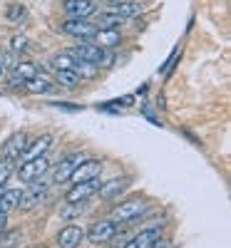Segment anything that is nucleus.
<instances>
[{
	"instance_id": "obj_1",
	"label": "nucleus",
	"mask_w": 231,
	"mask_h": 248,
	"mask_svg": "<svg viewBox=\"0 0 231 248\" xmlns=\"http://www.w3.org/2000/svg\"><path fill=\"white\" fill-rule=\"evenodd\" d=\"M67 55L72 60H85V62H90V65H95V67H110V65H115V55L110 50L99 47L97 43H80L72 50H67Z\"/></svg>"
},
{
	"instance_id": "obj_2",
	"label": "nucleus",
	"mask_w": 231,
	"mask_h": 248,
	"mask_svg": "<svg viewBox=\"0 0 231 248\" xmlns=\"http://www.w3.org/2000/svg\"><path fill=\"white\" fill-rule=\"evenodd\" d=\"M147 211H149V201L147 199H127L112 209V221L115 223H132V221L144 218Z\"/></svg>"
},
{
	"instance_id": "obj_3",
	"label": "nucleus",
	"mask_w": 231,
	"mask_h": 248,
	"mask_svg": "<svg viewBox=\"0 0 231 248\" xmlns=\"http://www.w3.org/2000/svg\"><path fill=\"white\" fill-rule=\"evenodd\" d=\"M60 30L80 40V43H92L95 40V32H97V25H92L90 20H75V17H67L65 23L60 25Z\"/></svg>"
},
{
	"instance_id": "obj_4",
	"label": "nucleus",
	"mask_w": 231,
	"mask_h": 248,
	"mask_svg": "<svg viewBox=\"0 0 231 248\" xmlns=\"http://www.w3.org/2000/svg\"><path fill=\"white\" fill-rule=\"evenodd\" d=\"M48 169H50V159H48V154H43V156H35V159H28V161H20L17 176L30 184V181H37L40 176H45Z\"/></svg>"
},
{
	"instance_id": "obj_5",
	"label": "nucleus",
	"mask_w": 231,
	"mask_h": 248,
	"mask_svg": "<svg viewBox=\"0 0 231 248\" xmlns=\"http://www.w3.org/2000/svg\"><path fill=\"white\" fill-rule=\"evenodd\" d=\"M85 236L90 238V243H110L115 236H117V223L110 218V221H95L90 229L85 231Z\"/></svg>"
},
{
	"instance_id": "obj_6",
	"label": "nucleus",
	"mask_w": 231,
	"mask_h": 248,
	"mask_svg": "<svg viewBox=\"0 0 231 248\" xmlns=\"http://www.w3.org/2000/svg\"><path fill=\"white\" fill-rule=\"evenodd\" d=\"M99 171H102V161H99V159H82L77 167L72 169L70 181H72V184L92 181V179H99Z\"/></svg>"
},
{
	"instance_id": "obj_7",
	"label": "nucleus",
	"mask_w": 231,
	"mask_h": 248,
	"mask_svg": "<svg viewBox=\"0 0 231 248\" xmlns=\"http://www.w3.org/2000/svg\"><path fill=\"white\" fill-rule=\"evenodd\" d=\"M48 184H40V181H30V189L28 191H23V196H20V209H25V211H30V209H35L37 203H43L45 199H48Z\"/></svg>"
},
{
	"instance_id": "obj_8",
	"label": "nucleus",
	"mask_w": 231,
	"mask_h": 248,
	"mask_svg": "<svg viewBox=\"0 0 231 248\" xmlns=\"http://www.w3.org/2000/svg\"><path fill=\"white\" fill-rule=\"evenodd\" d=\"M62 8H65V15H67V17L87 20L90 15H95L97 3H95V0H65V3H62Z\"/></svg>"
},
{
	"instance_id": "obj_9",
	"label": "nucleus",
	"mask_w": 231,
	"mask_h": 248,
	"mask_svg": "<svg viewBox=\"0 0 231 248\" xmlns=\"http://www.w3.org/2000/svg\"><path fill=\"white\" fill-rule=\"evenodd\" d=\"M97 186H99V179L72 184V189L65 194V199H67V203H82V201H87L90 196H95V194H97Z\"/></svg>"
},
{
	"instance_id": "obj_10",
	"label": "nucleus",
	"mask_w": 231,
	"mask_h": 248,
	"mask_svg": "<svg viewBox=\"0 0 231 248\" xmlns=\"http://www.w3.org/2000/svg\"><path fill=\"white\" fill-rule=\"evenodd\" d=\"M132 184L130 176H117V179H110V181H104L97 186V196L99 199H115L119 194H124V189Z\"/></svg>"
},
{
	"instance_id": "obj_11",
	"label": "nucleus",
	"mask_w": 231,
	"mask_h": 248,
	"mask_svg": "<svg viewBox=\"0 0 231 248\" xmlns=\"http://www.w3.org/2000/svg\"><path fill=\"white\" fill-rule=\"evenodd\" d=\"M28 144H30L28 134H13V137L3 144V159L20 161V156H23V152H25Z\"/></svg>"
},
{
	"instance_id": "obj_12",
	"label": "nucleus",
	"mask_w": 231,
	"mask_h": 248,
	"mask_svg": "<svg viewBox=\"0 0 231 248\" xmlns=\"http://www.w3.org/2000/svg\"><path fill=\"white\" fill-rule=\"evenodd\" d=\"M80 161H82V154H67V156L55 167V171H52V181H55V184H65V181H70V174H72V169L77 167Z\"/></svg>"
},
{
	"instance_id": "obj_13",
	"label": "nucleus",
	"mask_w": 231,
	"mask_h": 248,
	"mask_svg": "<svg viewBox=\"0 0 231 248\" xmlns=\"http://www.w3.org/2000/svg\"><path fill=\"white\" fill-rule=\"evenodd\" d=\"M159 236H162V231L157 229V226H154V229H144V231L130 236L127 243H124L122 248H152V243H154Z\"/></svg>"
},
{
	"instance_id": "obj_14",
	"label": "nucleus",
	"mask_w": 231,
	"mask_h": 248,
	"mask_svg": "<svg viewBox=\"0 0 231 248\" xmlns=\"http://www.w3.org/2000/svg\"><path fill=\"white\" fill-rule=\"evenodd\" d=\"M82 238H85V231L80 226H65L57 233V246L60 248H77L82 243Z\"/></svg>"
},
{
	"instance_id": "obj_15",
	"label": "nucleus",
	"mask_w": 231,
	"mask_h": 248,
	"mask_svg": "<svg viewBox=\"0 0 231 248\" xmlns=\"http://www.w3.org/2000/svg\"><path fill=\"white\" fill-rule=\"evenodd\" d=\"M52 147V134H43V137H37L33 144H28L23 156H20V161H28V159H35V156H43L48 154V149Z\"/></svg>"
},
{
	"instance_id": "obj_16",
	"label": "nucleus",
	"mask_w": 231,
	"mask_h": 248,
	"mask_svg": "<svg viewBox=\"0 0 231 248\" xmlns=\"http://www.w3.org/2000/svg\"><path fill=\"white\" fill-rule=\"evenodd\" d=\"M95 43H97L99 47H104V50H110V47H117V45L122 43V35H119L117 28H97Z\"/></svg>"
},
{
	"instance_id": "obj_17",
	"label": "nucleus",
	"mask_w": 231,
	"mask_h": 248,
	"mask_svg": "<svg viewBox=\"0 0 231 248\" xmlns=\"http://www.w3.org/2000/svg\"><path fill=\"white\" fill-rule=\"evenodd\" d=\"M23 87H25L30 94H48V92H52V90H55L52 82H50L48 77H40V75H35V77L25 79V82H23Z\"/></svg>"
},
{
	"instance_id": "obj_18",
	"label": "nucleus",
	"mask_w": 231,
	"mask_h": 248,
	"mask_svg": "<svg viewBox=\"0 0 231 248\" xmlns=\"http://www.w3.org/2000/svg\"><path fill=\"white\" fill-rule=\"evenodd\" d=\"M112 15H117L119 20H127V17H134V15H139L142 13V8L137 5V3H132V0H122V3H115L112 5V10H110Z\"/></svg>"
},
{
	"instance_id": "obj_19",
	"label": "nucleus",
	"mask_w": 231,
	"mask_h": 248,
	"mask_svg": "<svg viewBox=\"0 0 231 248\" xmlns=\"http://www.w3.org/2000/svg\"><path fill=\"white\" fill-rule=\"evenodd\" d=\"M20 196H23V191H20V189H5V191H0V211L8 214V211L17 209Z\"/></svg>"
},
{
	"instance_id": "obj_20",
	"label": "nucleus",
	"mask_w": 231,
	"mask_h": 248,
	"mask_svg": "<svg viewBox=\"0 0 231 248\" xmlns=\"http://www.w3.org/2000/svg\"><path fill=\"white\" fill-rule=\"evenodd\" d=\"M55 82L65 90H75L80 85V77L75 70H55Z\"/></svg>"
},
{
	"instance_id": "obj_21",
	"label": "nucleus",
	"mask_w": 231,
	"mask_h": 248,
	"mask_svg": "<svg viewBox=\"0 0 231 248\" xmlns=\"http://www.w3.org/2000/svg\"><path fill=\"white\" fill-rule=\"evenodd\" d=\"M23 241V231L20 229H5L0 231V248H15Z\"/></svg>"
},
{
	"instance_id": "obj_22",
	"label": "nucleus",
	"mask_w": 231,
	"mask_h": 248,
	"mask_svg": "<svg viewBox=\"0 0 231 248\" xmlns=\"http://www.w3.org/2000/svg\"><path fill=\"white\" fill-rule=\"evenodd\" d=\"M13 75H17L20 79H30V77H35L37 75V67L33 65V62H17V65L13 67Z\"/></svg>"
},
{
	"instance_id": "obj_23",
	"label": "nucleus",
	"mask_w": 231,
	"mask_h": 248,
	"mask_svg": "<svg viewBox=\"0 0 231 248\" xmlns=\"http://www.w3.org/2000/svg\"><path fill=\"white\" fill-rule=\"evenodd\" d=\"M50 65H52L55 70H72V67H75V60H72L67 52H62V55L57 52V55L50 57Z\"/></svg>"
},
{
	"instance_id": "obj_24",
	"label": "nucleus",
	"mask_w": 231,
	"mask_h": 248,
	"mask_svg": "<svg viewBox=\"0 0 231 248\" xmlns=\"http://www.w3.org/2000/svg\"><path fill=\"white\" fill-rule=\"evenodd\" d=\"M5 17L10 20V23H23V20L28 17V10L23 8V5H17V3H13L8 10H5Z\"/></svg>"
},
{
	"instance_id": "obj_25",
	"label": "nucleus",
	"mask_w": 231,
	"mask_h": 248,
	"mask_svg": "<svg viewBox=\"0 0 231 248\" xmlns=\"http://www.w3.org/2000/svg\"><path fill=\"white\" fill-rule=\"evenodd\" d=\"M28 47H30V43H28L25 35H13L10 37V50L13 52H25Z\"/></svg>"
},
{
	"instance_id": "obj_26",
	"label": "nucleus",
	"mask_w": 231,
	"mask_h": 248,
	"mask_svg": "<svg viewBox=\"0 0 231 248\" xmlns=\"http://www.w3.org/2000/svg\"><path fill=\"white\" fill-rule=\"evenodd\" d=\"M13 169H15V161H10V159H0V186H3V184L10 179Z\"/></svg>"
},
{
	"instance_id": "obj_27",
	"label": "nucleus",
	"mask_w": 231,
	"mask_h": 248,
	"mask_svg": "<svg viewBox=\"0 0 231 248\" xmlns=\"http://www.w3.org/2000/svg\"><path fill=\"white\" fill-rule=\"evenodd\" d=\"M17 62H20L17 60V52H13V50L5 52V55H0V65H3V70H13Z\"/></svg>"
},
{
	"instance_id": "obj_28",
	"label": "nucleus",
	"mask_w": 231,
	"mask_h": 248,
	"mask_svg": "<svg viewBox=\"0 0 231 248\" xmlns=\"http://www.w3.org/2000/svg\"><path fill=\"white\" fill-rule=\"evenodd\" d=\"M80 211H82V203H70L65 211H60V218L70 221V218H75V214H80Z\"/></svg>"
},
{
	"instance_id": "obj_29",
	"label": "nucleus",
	"mask_w": 231,
	"mask_h": 248,
	"mask_svg": "<svg viewBox=\"0 0 231 248\" xmlns=\"http://www.w3.org/2000/svg\"><path fill=\"white\" fill-rule=\"evenodd\" d=\"M52 107H60V109H67V112H80L77 105H62V102H52Z\"/></svg>"
},
{
	"instance_id": "obj_30",
	"label": "nucleus",
	"mask_w": 231,
	"mask_h": 248,
	"mask_svg": "<svg viewBox=\"0 0 231 248\" xmlns=\"http://www.w3.org/2000/svg\"><path fill=\"white\" fill-rule=\"evenodd\" d=\"M152 248H172V246H169V241H166V238H162V236H159V238L152 243Z\"/></svg>"
},
{
	"instance_id": "obj_31",
	"label": "nucleus",
	"mask_w": 231,
	"mask_h": 248,
	"mask_svg": "<svg viewBox=\"0 0 231 248\" xmlns=\"http://www.w3.org/2000/svg\"><path fill=\"white\" fill-rule=\"evenodd\" d=\"M5 229H8V214L0 211V231H5Z\"/></svg>"
},
{
	"instance_id": "obj_32",
	"label": "nucleus",
	"mask_w": 231,
	"mask_h": 248,
	"mask_svg": "<svg viewBox=\"0 0 231 248\" xmlns=\"http://www.w3.org/2000/svg\"><path fill=\"white\" fill-rule=\"evenodd\" d=\"M104 3H112L115 5V3H122V0H104Z\"/></svg>"
},
{
	"instance_id": "obj_33",
	"label": "nucleus",
	"mask_w": 231,
	"mask_h": 248,
	"mask_svg": "<svg viewBox=\"0 0 231 248\" xmlns=\"http://www.w3.org/2000/svg\"><path fill=\"white\" fill-rule=\"evenodd\" d=\"M5 75V70H3V65H0V77H3Z\"/></svg>"
},
{
	"instance_id": "obj_34",
	"label": "nucleus",
	"mask_w": 231,
	"mask_h": 248,
	"mask_svg": "<svg viewBox=\"0 0 231 248\" xmlns=\"http://www.w3.org/2000/svg\"><path fill=\"white\" fill-rule=\"evenodd\" d=\"M33 248H43V246H33Z\"/></svg>"
}]
</instances>
